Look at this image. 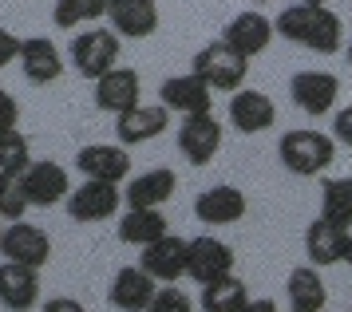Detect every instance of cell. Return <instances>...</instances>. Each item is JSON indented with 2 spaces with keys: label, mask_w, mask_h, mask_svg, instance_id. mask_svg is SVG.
<instances>
[{
  "label": "cell",
  "mask_w": 352,
  "mask_h": 312,
  "mask_svg": "<svg viewBox=\"0 0 352 312\" xmlns=\"http://www.w3.org/2000/svg\"><path fill=\"white\" fill-rule=\"evenodd\" d=\"M245 210H250V202L238 186H210L194 198V218L206 225H234L245 218Z\"/></svg>",
  "instance_id": "obj_21"
},
{
  "label": "cell",
  "mask_w": 352,
  "mask_h": 312,
  "mask_svg": "<svg viewBox=\"0 0 352 312\" xmlns=\"http://www.w3.org/2000/svg\"><path fill=\"white\" fill-rule=\"evenodd\" d=\"M20 71H24L28 83L48 87V83H56L64 76V56H60V47L52 44L48 36H32V40L20 44Z\"/></svg>",
  "instance_id": "obj_20"
},
{
  "label": "cell",
  "mask_w": 352,
  "mask_h": 312,
  "mask_svg": "<svg viewBox=\"0 0 352 312\" xmlns=\"http://www.w3.org/2000/svg\"><path fill=\"white\" fill-rule=\"evenodd\" d=\"M218 151H222V123L214 119V111L186 115L178 126V155L190 166H210Z\"/></svg>",
  "instance_id": "obj_5"
},
{
  "label": "cell",
  "mask_w": 352,
  "mask_h": 312,
  "mask_svg": "<svg viewBox=\"0 0 352 312\" xmlns=\"http://www.w3.org/2000/svg\"><path fill=\"white\" fill-rule=\"evenodd\" d=\"M166 126H170V111L162 103H139V107L115 115V135H119L123 146H139V142L159 139Z\"/></svg>",
  "instance_id": "obj_16"
},
{
  "label": "cell",
  "mask_w": 352,
  "mask_h": 312,
  "mask_svg": "<svg viewBox=\"0 0 352 312\" xmlns=\"http://www.w3.org/2000/svg\"><path fill=\"white\" fill-rule=\"evenodd\" d=\"M190 71H194L198 79H206L210 91L234 95V91H241V87H245L250 60H245L241 52H234L226 40H214V44H206V47H198V52H194Z\"/></svg>",
  "instance_id": "obj_3"
},
{
  "label": "cell",
  "mask_w": 352,
  "mask_h": 312,
  "mask_svg": "<svg viewBox=\"0 0 352 312\" xmlns=\"http://www.w3.org/2000/svg\"><path fill=\"white\" fill-rule=\"evenodd\" d=\"M155 293H159L155 277H151L143 265H127V269L115 273L111 289H107V300H111L119 312H146L151 300H155Z\"/></svg>",
  "instance_id": "obj_18"
},
{
  "label": "cell",
  "mask_w": 352,
  "mask_h": 312,
  "mask_svg": "<svg viewBox=\"0 0 352 312\" xmlns=\"http://www.w3.org/2000/svg\"><path fill=\"white\" fill-rule=\"evenodd\" d=\"M333 139L336 146H352V107H340L333 115Z\"/></svg>",
  "instance_id": "obj_34"
},
{
  "label": "cell",
  "mask_w": 352,
  "mask_h": 312,
  "mask_svg": "<svg viewBox=\"0 0 352 312\" xmlns=\"http://www.w3.org/2000/svg\"><path fill=\"white\" fill-rule=\"evenodd\" d=\"M0 304L8 312H32L40 304V269L4 261L0 265Z\"/></svg>",
  "instance_id": "obj_19"
},
{
  "label": "cell",
  "mask_w": 352,
  "mask_h": 312,
  "mask_svg": "<svg viewBox=\"0 0 352 312\" xmlns=\"http://www.w3.org/2000/svg\"><path fill=\"white\" fill-rule=\"evenodd\" d=\"M186 257H190V241L186 237H175V234H162L159 241L143 245L139 253V265L162 285H175L178 277H186Z\"/></svg>",
  "instance_id": "obj_9"
},
{
  "label": "cell",
  "mask_w": 352,
  "mask_h": 312,
  "mask_svg": "<svg viewBox=\"0 0 352 312\" xmlns=\"http://www.w3.org/2000/svg\"><path fill=\"white\" fill-rule=\"evenodd\" d=\"M320 218L352 230V178H324L320 182Z\"/></svg>",
  "instance_id": "obj_28"
},
{
  "label": "cell",
  "mask_w": 352,
  "mask_h": 312,
  "mask_svg": "<svg viewBox=\"0 0 352 312\" xmlns=\"http://www.w3.org/2000/svg\"><path fill=\"white\" fill-rule=\"evenodd\" d=\"M20 44H24V40H16L8 28H0V67L20 63Z\"/></svg>",
  "instance_id": "obj_35"
},
{
  "label": "cell",
  "mask_w": 352,
  "mask_h": 312,
  "mask_svg": "<svg viewBox=\"0 0 352 312\" xmlns=\"http://www.w3.org/2000/svg\"><path fill=\"white\" fill-rule=\"evenodd\" d=\"M273 28L281 40L297 47H309V52H317V56H336L340 52V36H344V24H340V16L329 8V4H289L277 12L273 20Z\"/></svg>",
  "instance_id": "obj_1"
},
{
  "label": "cell",
  "mask_w": 352,
  "mask_h": 312,
  "mask_svg": "<svg viewBox=\"0 0 352 312\" xmlns=\"http://www.w3.org/2000/svg\"><path fill=\"white\" fill-rule=\"evenodd\" d=\"M305 253H309V265L317 269H329V265H340L344 253H349V230H340L333 221H309L305 230Z\"/></svg>",
  "instance_id": "obj_23"
},
{
  "label": "cell",
  "mask_w": 352,
  "mask_h": 312,
  "mask_svg": "<svg viewBox=\"0 0 352 312\" xmlns=\"http://www.w3.org/2000/svg\"><path fill=\"white\" fill-rule=\"evenodd\" d=\"M0 237H4V225H0Z\"/></svg>",
  "instance_id": "obj_42"
},
{
  "label": "cell",
  "mask_w": 352,
  "mask_h": 312,
  "mask_svg": "<svg viewBox=\"0 0 352 312\" xmlns=\"http://www.w3.org/2000/svg\"><path fill=\"white\" fill-rule=\"evenodd\" d=\"M159 103L170 115H202V111L214 107V91H210V83L206 79H198L194 71H186V76H170V79H162V87H159Z\"/></svg>",
  "instance_id": "obj_11"
},
{
  "label": "cell",
  "mask_w": 352,
  "mask_h": 312,
  "mask_svg": "<svg viewBox=\"0 0 352 312\" xmlns=\"http://www.w3.org/2000/svg\"><path fill=\"white\" fill-rule=\"evenodd\" d=\"M344 56H349V63H352V40H349V47H344Z\"/></svg>",
  "instance_id": "obj_39"
},
{
  "label": "cell",
  "mask_w": 352,
  "mask_h": 312,
  "mask_svg": "<svg viewBox=\"0 0 352 312\" xmlns=\"http://www.w3.org/2000/svg\"><path fill=\"white\" fill-rule=\"evenodd\" d=\"M146 312H194V300L178 289V285H162L155 300H151V309Z\"/></svg>",
  "instance_id": "obj_32"
},
{
  "label": "cell",
  "mask_w": 352,
  "mask_h": 312,
  "mask_svg": "<svg viewBox=\"0 0 352 312\" xmlns=\"http://www.w3.org/2000/svg\"><path fill=\"white\" fill-rule=\"evenodd\" d=\"M344 265L352 269V230H349V253H344Z\"/></svg>",
  "instance_id": "obj_38"
},
{
  "label": "cell",
  "mask_w": 352,
  "mask_h": 312,
  "mask_svg": "<svg viewBox=\"0 0 352 312\" xmlns=\"http://www.w3.org/2000/svg\"><path fill=\"white\" fill-rule=\"evenodd\" d=\"M289 95H293V103L297 111L305 115H329L336 107V99H340V79L333 71H297V76L289 79Z\"/></svg>",
  "instance_id": "obj_8"
},
{
  "label": "cell",
  "mask_w": 352,
  "mask_h": 312,
  "mask_svg": "<svg viewBox=\"0 0 352 312\" xmlns=\"http://www.w3.org/2000/svg\"><path fill=\"white\" fill-rule=\"evenodd\" d=\"M32 142L24 139L20 131H4L0 135V178H20L32 166Z\"/></svg>",
  "instance_id": "obj_30"
},
{
  "label": "cell",
  "mask_w": 352,
  "mask_h": 312,
  "mask_svg": "<svg viewBox=\"0 0 352 312\" xmlns=\"http://www.w3.org/2000/svg\"><path fill=\"white\" fill-rule=\"evenodd\" d=\"M76 170L96 182H123L131 174V155L123 142H91L76 155Z\"/></svg>",
  "instance_id": "obj_14"
},
{
  "label": "cell",
  "mask_w": 352,
  "mask_h": 312,
  "mask_svg": "<svg viewBox=\"0 0 352 312\" xmlns=\"http://www.w3.org/2000/svg\"><path fill=\"white\" fill-rule=\"evenodd\" d=\"M234 273V249L218 241V237H190V257H186V277H194L198 285H210L218 277Z\"/></svg>",
  "instance_id": "obj_15"
},
{
  "label": "cell",
  "mask_w": 352,
  "mask_h": 312,
  "mask_svg": "<svg viewBox=\"0 0 352 312\" xmlns=\"http://www.w3.org/2000/svg\"><path fill=\"white\" fill-rule=\"evenodd\" d=\"M349 312H352V309H349Z\"/></svg>",
  "instance_id": "obj_43"
},
{
  "label": "cell",
  "mask_w": 352,
  "mask_h": 312,
  "mask_svg": "<svg viewBox=\"0 0 352 312\" xmlns=\"http://www.w3.org/2000/svg\"><path fill=\"white\" fill-rule=\"evenodd\" d=\"M277 158H281V166L289 174H297V178H317L333 166L336 158V139L333 135H324V131H285L281 142H277Z\"/></svg>",
  "instance_id": "obj_2"
},
{
  "label": "cell",
  "mask_w": 352,
  "mask_h": 312,
  "mask_svg": "<svg viewBox=\"0 0 352 312\" xmlns=\"http://www.w3.org/2000/svg\"><path fill=\"white\" fill-rule=\"evenodd\" d=\"M107 12H111V0H56L52 20H56V28L72 32L83 24H99Z\"/></svg>",
  "instance_id": "obj_29"
},
{
  "label": "cell",
  "mask_w": 352,
  "mask_h": 312,
  "mask_svg": "<svg viewBox=\"0 0 352 312\" xmlns=\"http://www.w3.org/2000/svg\"><path fill=\"white\" fill-rule=\"evenodd\" d=\"M285 300L289 312H324L329 304V289L320 281L317 265H297L285 281Z\"/></svg>",
  "instance_id": "obj_25"
},
{
  "label": "cell",
  "mask_w": 352,
  "mask_h": 312,
  "mask_svg": "<svg viewBox=\"0 0 352 312\" xmlns=\"http://www.w3.org/2000/svg\"><path fill=\"white\" fill-rule=\"evenodd\" d=\"M40 312H87V309H83L76 297H52V300L40 304Z\"/></svg>",
  "instance_id": "obj_36"
},
{
  "label": "cell",
  "mask_w": 352,
  "mask_h": 312,
  "mask_svg": "<svg viewBox=\"0 0 352 312\" xmlns=\"http://www.w3.org/2000/svg\"><path fill=\"white\" fill-rule=\"evenodd\" d=\"M72 63L83 79L96 83L99 76H107L111 67H119V32L115 28H87L72 40Z\"/></svg>",
  "instance_id": "obj_4"
},
{
  "label": "cell",
  "mask_w": 352,
  "mask_h": 312,
  "mask_svg": "<svg viewBox=\"0 0 352 312\" xmlns=\"http://www.w3.org/2000/svg\"><path fill=\"white\" fill-rule=\"evenodd\" d=\"M254 4H270V0H254Z\"/></svg>",
  "instance_id": "obj_41"
},
{
  "label": "cell",
  "mask_w": 352,
  "mask_h": 312,
  "mask_svg": "<svg viewBox=\"0 0 352 312\" xmlns=\"http://www.w3.org/2000/svg\"><path fill=\"white\" fill-rule=\"evenodd\" d=\"M107 20L123 40H146L159 32V0H111Z\"/></svg>",
  "instance_id": "obj_22"
},
{
  "label": "cell",
  "mask_w": 352,
  "mask_h": 312,
  "mask_svg": "<svg viewBox=\"0 0 352 312\" xmlns=\"http://www.w3.org/2000/svg\"><path fill=\"white\" fill-rule=\"evenodd\" d=\"M277 123V107L265 91H254V87H241V91L230 95V126L241 131V135H261Z\"/></svg>",
  "instance_id": "obj_17"
},
{
  "label": "cell",
  "mask_w": 352,
  "mask_h": 312,
  "mask_svg": "<svg viewBox=\"0 0 352 312\" xmlns=\"http://www.w3.org/2000/svg\"><path fill=\"white\" fill-rule=\"evenodd\" d=\"M273 36H277L273 20H270L265 12H257V8H245V12H238L230 24H226V32H222V40L234 47V52H241L245 60L261 56V52L273 44Z\"/></svg>",
  "instance_id": "obj_13"
},
{
  "label": "cell",
  "mask_w": 352,
  "mask_h": 312,
  "mask_svg": "<svg viewBox=\"0 0 352 312\" xmlns=\"http://www.w3.org/2000/svg\"><path fill=\"white\" fill-rule=\"evenodd\" d=\"M162 234H170V221L162 218V210H123L119 214V241L143 249L151 241H159Z\"/></svg>",
  "instance_id": "obj_26"
},
{
  "label": "cell",
  "mask_w": 352,
  "mask_h": 312,
  "mask_svg": "<svg viewBox=\"0 0 352 312\" xmlns=\"http://www.w3.org/2000/svg\"><path fill=\"white\" fill-rule=\"evenodd\" d=\"M241 312H277V300H270V297H257V300H250Z\"/></svg>",
  "instance_id": "obj_37"
},
{
  "label": "cell",
  "mask_w": 352,
  "mask_h": 312,
  "mask_svg": "<svg viewBox=\"0 0 352 312\" xmlns=\"http://www.w3.org/2000/svg\"><path fill=\"white\" fill-rule=\"evenodd\" d=\"M0 253H4V261L44 269L52 261V237L40 225H32V221H8L4 237H0Z\"/></svg>",
  "instance_id": "obj_6"
},
{
  "label": "cell",
  "mask_w": 352,
  "mask_h": 312,
  "mask_svg": "<svg viewBox=\"0 0 352 312\" xmlns=\"http://www.w3.org/2000/svg\"><path fill=\"white\" fill-rule=\"evenodd\" d=\"M28 210L32 202L20 186V178H0V221H24Z\"/></svg>",
  "instance_id": "obj_31"
},
{
  "label": "cell",
  "mask_w": 352,
  "mask_h": 312,
  "mask_svg": "<svg viewBox=\"0 0 352 312\" xmlns=\"http://www.w3.org/2000/svg\"><path fill=\"white\" fill-rule=\"evenodd\" d=\"M119 198H123V190L119 182H96V178H83V186H76L67 194V214L72 221H83V225H91V221H107L119 214Z\"/></svg>",
  "instance_id": "obj_7"
},
{
  "label": "cell",
  "mask_w": 352,
  "mask_h": 312,
  "mask_svg": "<svg viewBox=\"0 0 352 312\" xmlns=\"http://www.w3.org/2000/svg\"><path fill=\"white\" fill-rule=\"evenodd\" d=\"M250 289H245V281L241 277H218V281L202 285V297H198V304H202V312H241L245 304H250Z\"/></svg>",
  "instance_id": "obj_27"
},
{
  "label": "cell",
  "mask_w": 352,
  "mask_h": 312,
  "mask_svg": "<svg viewBox=\"0 0 352 312\" xmlns=\"http://www.w3.org/2000/svg\"><path fill=\"white\" fill-rule=\"evenodd\" d=\"M20 186L28 194V202L40 205V210H48V205H56V202H67V194H72L67 170L60 162H48V158H36L32 166L20 174Z\"/></svg>",
  "instance_id": "obj_12"
},
{
  "label": "cell",
  "mask_w": 352,
  "mask_h": 312,
  "mask_svg": "<svg viewBox=\"0 0 352 312\" xmlns=\"http://www.w3.org/2000/svg\"><path fill=\"white\" fill-rule=\"evenodd\" d=\"M305 4H329V0H305Z\"/></svg>",
  "instance_id": "obj_40"
},
{
  "label": "cell",
  "mask_w": 352,
  "mask_h": 312,
  "mask_svg": "<svg viewBox=\"0 0 352 312\" xmlns=\"http://www.w3.org/2000/svg\"><path fill=\"white\" fill-rule=\"evenodd\" d=\"M175 186H178L175 170L155 166V170H146V174H139V178H131L127 190H123V202H127L131 210H162V205L170 202Z\"/></svg>",
  "instance_id": "obj_24"
},
{
  "label": "cell",
  "mask_w": 352,
  "mask_h": 312,
  "mask_svg": "<svg viewBox=\"0 0 352 312\" xmlns=\"http://www.w3.org/2000/svg\"><path fill=\"white\" fill-rule=\"evenodd\" d=\"M16 123H20V103H16V95L0 87V135H4V131H16Z\"/></svg>",
  "instance_id": "obj_33"
},
{
  "label": "cell",
  "mask_w": 352,
  "mask_h": 312,
  "mask_svg": "<svg viewBox=\"0 0 352 312\" xmlns=\"http://www.w3.org/2000/svg\"><path fill=\"white\" fill-rule=\"evenodd\" d=\"M143 103V79L135 67H111L107 76L96 79V107L107 115H123V111L139 107Z\"/></svg>",
  "instance_id": "obj_10"
}]
</instances>
